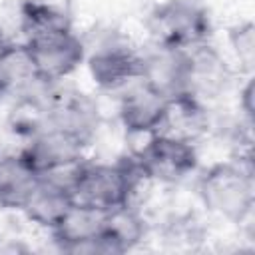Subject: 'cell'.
Wrapping results in <instances>:
<instances>
[{"label": "cell", "instance_id": "1", "mask_svg": "<svg viewBox=\"0 0 255 255\" xmlns=\"http://www.w3.org/2000/svg\"><path fill=\"white\" fill-rule=\"evenodd\" d=\"M197 195L203 207L219 219L235 225L247 223L255 207L251 147L203 169L197 179Z\"/></svg>", "mask_w": 255, "mask_h": 255}, {"label": "cell", "instance_id": "2", "mask_svg": "<svg viewBox=\"0 0 255 255\" xmlns=\"http://www.w3.org/2000/svg\"><path fill=\"white\" fill-rule=\"evenodd\" d=\"M147 181L133 153L120 157L114 163H96L84 159L72 181V197L102 211H112L131 203L139 185Z\"/></svg>", "mask_w": 255, "mask_h": 255}, {"label": "cell", "instance_id": "3", "mask_svg": "<svg viewBox=\"0 0 255 255\" xmlns=\"http://www.w3.org/2000/svg\"><path fill=\"white\" fill-rule=\"evenodd\" d=\"M153 42L189 50L211 40L213 22L201 0H163L155 4L147 18Z\"/></svg>", "mask_w": 255, "mask_h": 255}, {"label": "cell", "instance_id": "4", "mask_svg": "<svg viewBox=\"0 0 255 255\" xmlns=\"http://www.w3.org/2000/svg\"><path fill=\"white\" fill-rule=\"evenodd\" d=\"M143 177L157 183H179L199 167L197 143L169 131H155L133 151Z\"/></svg>", "mask_w": 255, "mask_h": 255}, {"label": "cell", "instance_id": "5", "mask_svg": "<svg viewBox=\"0 0 255 255\" xmlns=\"http://www.w3.org/2000/svg\"><path fill=\"white\" fill-rule=\"evenodd\" d=\"M84 66L94 86L102 92L120 94L141 78L139 48L118 34H108L94 46V50H88Z\"/></svg>", "mask_w": 255, "mask_h": 255}, {"label": "cell", "instance_id": "6", "mask_svg": "<svg viewBox=\"0 0 255 255\" xmlns=\"http://www.w3.org/2000/svg\"><path fill=\"white\" fill-rule=\"evenodd\" d=\"M235 70L227 56L211 42L185 50L183 88L179 96H189L205 106L221 100L233 84Z\"/></svg>", "mask_w": 255, "mask_h": 255}, {"label": "cell", "instance_id": "7", "mask_svg": "<svg viewBox=\"0 0 255 255\" xmlns=\"http://www.w3.org/2000/svg\"><path fill=\"white\" fill-rule=\"evenodd\" d=\"M24 42L28 44L38 78L52 84H60L68 80L86 62V54H88L86 40L80 38L74 30L48 34Z\"/></svg>", "mask_w": 255, "mask_h": 255}, {"label": "cell", "instance_id": "8", "mask_svg": "<svg viewBox=\"0 0 255 255\" xmlns=\"http://www.w3.org/2000/svg\"><path fill=\"white\" fill-rule=\"evenodd\" d=\"M169 104L171 98L145 84L143 80H135L120 92L118 120L128 135L145 139L147 135L163 129Z\"/></svg>", "mask_w": 255, "mask_h": 255}, {"label": "cell", "instance_id": "9", "mask_svg": "<svg viewBox=\"0 0 255 255\" xmlns=\"http://www.w3.org/2000/svg\"><path fill=\"white\" fill-rule=\"evenodd\" d=\"M42 122L88 147L102 128V112L98 102L84 92L56 90Z\"/></svg>", "mask_w": 255, "mask_h": 255}, {"label": "cell", "instance_id": "10", "mask_svg": "<svg viewBox=\"0 0 255 255\" xmlns=\"http://www.w3.org/2000/svg\"><path fill=\"white\" fill-rule=\"evenodd\" d=\"M20 153L40 175L76 167L86 159L84 145L44 122L30 135H26V143Z\"/></svg>", "mask_w": 255, "mask_h": 255}, {"label": "cell", "instance_id": "11", "mask_svg": "<svg viewBox=\"0 0 255 255\" xmlns=\"http://www.w3.org/2000/svg\"><path fill=\"white\" fill-rule=\"evenodd\" d=\"M80 163L64 171L40 175L36 187L32 189L28 201L24 203L20 211L32 225L50 231L60 221V217L68 211V207L74 203L72 181H74V175Z\"/></svg>", "mask_w": 255, "mask_h": 255}, {"label": "cell", "instance_id": "12", "mask_svg": "<svg viewBox=\"0 0 255 255\" xmlns=\"http://www.w3.org/2000/svg\"><path fill=\"white\" fill-rule=\"evenodd\" d=\"M106 213L108 211L74 201L60 221L50 229V235L62 251L96 253L98 239L104 231Z\"/></svg>", "mask_w": 255, "mask_h": 255}, {"label": "cell", "instance_id": "13", "mask_svg": "<svg viewBox=\"0 0 255 255\" xmlns=\"http://www.w3.org/2000/svg\"><path fill=\"white\" fill-rule=\"evenodd\" d=\"M139 58H141L139 80L153 86L155 90H159L171 100L181 94L185 50L149 40L147 48H139Z\"/></svg>", "mask_w": 255, "mask_h": 255}, {"label": "cell", "instance_id": "14", "mask_svg": "<svg viewBox=\"0 0 255 255\" xmlns=\"http://www.w3.org/2000/svg\"><path fill=\"white\" fill-rule=\"evenodd\" d=\"M147 225L143 215L133 207V203L120 205L106 213L104 231L98 239L96 253L120 255L135 249L145 237Z\"/></svg>", "mask_w": 255, "mask_h": 255}, {"label": "cell", "instance_id": "15", "mask_svg": "<svg viewBox=\"0 0 255 255\" xmlns=\"http://www.w3.org/2000/svg\"><path fill=\"white\" fill-rule=\"evenodd\" d=\"M38 179L40 173L20 151L0 155V209L20 213Z\"/></svg>", "mask_w": 255, "mask_h": 255}, {"label": "cell", "instance_id": "16", "mask_svg": "<svg viewBox=\"0 0 255 255\" xmlns=\"http://www.w3.org/2000/svg\"><path fill=\"white\" fill-rule=\"evenodd\" d=\"M38 80L28 44L6 42L0 48V100L20 98Z\"/></svg>", "mask_w": 255, "mask_h": 255}, {"label": "cell", "instance_id": "17", "mask_svg": "<svg viewBox=\"0 0 255 255\" xmlns=\"http://www.w3.org/2000/svg\"><path fill=\"white\" fill-rule=\"evenodd\" d=\"M20 30L24 40L58 34L72 28V16L60 4L50 0H24L20 6Z\"/></svg>", "mask_w": 255, "mask_h": 255}, {"label": "cell", "instance_id": "18", "mask_svg": "<svg viewBox=\"0 0 255 255\" xmlns=\"http://www.w3.org/2000/svg\"><path fill=\"white\" fill-rule=\"evenodd\" d=\"M227 48L237 72L251 76L255 64V26L251 20H241L227 28Z\"/></svg>", "mask_w": 255, "mask_h": 255}, {"label": "cell", "instance_id": "19", "mask_svg": "<svg viewBox=\"0 0 255 255\" xmlns=\"http://www.w3.org/2000/svg\"><path fill=\"white\" fill-rule=\"evenodd\" d=\"M237 112H239V118L253 126V74L251 76H245L243 78V84L239 86V92H237Z\"/></svg>", "mask_w": 255, "mask_h": 255}, {"label": "cell", "instance_id": "20", "mask_svg": "<svg viewBox=\"0 0 255 255\" xmlns=\"http://www.w3.org/2000/svg\"><path fill=\"white\" fill-rule=\"evenodd\" d=\"M8 42V38H6V32H4V26H2V22H0V48L4 46Z\"/></svg>", "mask_w": 255, "mask_h": 255}]
</instances>
